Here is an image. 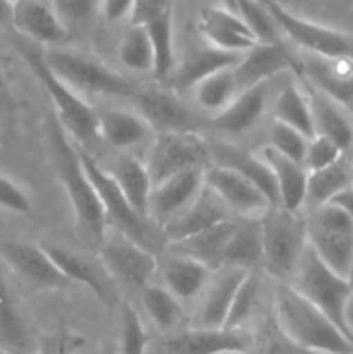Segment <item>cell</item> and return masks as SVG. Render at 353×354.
Wrapping results in <instances>:
<instances>
[{
	"instance_id": "obj_54",
	"label": "cell",
	"mask_w": 353,
	"mask_h": 354,
	"mask_svg": "<svg viewBox=\"0 0 353 354\" xmlns=\"http://www.w3.org/2000/svg\"><path fill=\"white\" fill-rule=\"evenodd\" d=\"M37 354H57V342L55 346H44Z\"/></svg>"
},
{
	"instance_id": "obj_28",
	"label": "cell",
	"mask_w": 353,
	"mask_h": 354,
	"mask_svg": "<svg viewBox=\"0 0 353 354\" xmlns=\"http://www.w3.org/2000/svg\"><path fill=\"white\" fill-rule=\"evenodd\" d=\"M44 245L45 251H47L48 256L52 258V261L57 265V268L61 270L62 275H64L69 282L80 283V286L92 290L104 304L113 303L114 294L113 286H111L113 280L109 279V275H107L106 270L102 268V265H93L87 256L78 254V252L75 251H69V249L61 248V245Z\"/></svg>"
},
{
	"instance_id": "obj_59",
	"label": "cell",
	"mask_w": 353,
	"mask_h": 354,
	"mask_svg": "<svg viewBox=\"0 0 353 354\" xmlns=\"http://www.w3.org/2000/svg\"><path fill=\"white\" fill-rule=\"evenodd\" d=\"M352 185H353V161H352Z\"/></svg>"
},
{
	"instance_id": "obj_49",
	"label": "cell",
	"mask_w": 353,
	"mask_h": 354,
	"mask_svg": "<svg viewBox=\"0 0 353 354\" xmlns=\"http://www.w3.org/2000/svg\"><path fill=\"white\" fill-rule=\"evenodd\" d=\"M135 0H100V9H102L104 19L107 23H116L123 17H130L132 7Z\"/></svg>"
},
{
	"instance_id": "obj_38",
	"label": "cell",
	"mask_w": 353,
	"mask_h": 354,
	"mask_svg": "<svg viewBox=\"0 0 353 354\" xmlns=\"http://www.w3.org/2000/svg\"><path fill=\"white\" fill-rule=\"evenodd\" d=\"M192 95L197 107L203 113H206L208 116L213 118L217 114H220L239 95V86L237 82H235L234 68L224 69V71H218L215 75L208 76L206 80H203V82L194 86Z\"/></svg>"
},
{
	"instance_id": "obj_17",
	"label": "cell",
	"mask_w": 353,
	"mask_h": 354,
	"mask_svg": "<svg viewBox=\"0 0 353 354\" xmlns=\"http://www.w3.org/2000/svg\"><path fill=\"white\" fill-rule=\"evenodd\" d=\"M282 73L300 75V57L291 54L286 41L280 44H256L251 50L242 54L241 61L234 66V76L239 92L260 83L272 82Z\"/></svg>"
},
{
	"instance_id": "obj_39",
	"label": "cell",
	"mask_w": 353,
	"mask_h": 354,
	"mask_svg": "<svg viewBox=\"0 0 353 354\" xmlns=\"http://www.w3.org/2000/svg\"><path fill=\"white\" fill-rule=\"evenodd\" d=\"M118 55L121 64L130 71L151 76L154 73V48L144 26H128L121 38Z\"/></svg>"
},
{
	"instance_id": "obj_60",
	"label": "cell",
	"mask_w": 353,
	"mask_h": 354,
	"mask_svg": "<svg viewBox=\"0 0 353 354\" xmlns=\"http://www.w3.org/2000/svg\"><path fill=\"white\" fill-rule=\"evenodd\" d=\"M149 354H154V353H152V351H151V349H149Z\"/></svg>"
},
{
	"instance_id": "obj_15",
	"label": "cell",
	"mask_w": 353,
	"mask_h": 354,
	"mask_svg": "<svg viewBox=\"0 0 353 354\" xmlns=\"http://www.w3.org/2000/svg\"><path fill=\"white\" fill-rule=\"evenodd\" d=\"M0 256L16 275L37 289L61 290L73 286L42 244L30 241L0 242Z\"/></svg>"
},
{
	"instance_id": "obj_20",
	"label": "cell",
	"mask_w": 353,
	"mask_h": 354,
	"mask_svg": "<svg viewBox=\"0 0 353 354\" xmlns=\"http://www.w3.org/2000/svg\"><path fill=\"white\" fill-rule=\"evenodd\" d=\"M241 57L242 54L220 50V48L206 44L204 40L201 44H192L185 48L182 59L176 62L168 86L179 95L192 92L197 83H201L215 73L234 68L241 61Z\"/></svg>"
},
{
	"instance_id": "obj_62",
	"label": "cell",
	"mask_w": 353,
	"mask_h": 354,
	"mask_svg": "<svg viewBox=\"0 0 353 354\" xmlns=\"http://www.w3.org/2000/svg\"><path fill=\"white\" fill-rule=\"evenodd\" d=\"M352 111H353V106H352Z\"/></svg>"
},
{
	"instance_id": "obj_61",
	"label": "cell",
	"mask_w": 353,
	"mask_h": 354,
	"mask_svg": "<svg viewBox=\"0 0 353 354\" xmlns=\"http://www.w3.org/2000/svg\"><path fill=\"white\" fill-rule=\"evenodd\" d=\"M0 354H6V353H2V351H0Z\"/></svg>"
},
{
	"instance_id": "obj_36",
	"label": "cell",
	"mask_w": 353,
	"mask_h": 354,
	"mask_svg": "<svg viewBox=\"0 0 353 354\" xmlns=\"http://www.w3.org/2000/svg\"><path fill=\"white\" fill-rule=\"evenodd\" d=\"M30 337L23 313L9 282L0 272V351L10 354L26 353Z\"/></svg>"
},
{
	"instance_id": "obj_41",
	"label": "cell",
	"mask_w": 353,
	"mask_h": 354,
	"mask_svg": "<svg viewBox=\"0 0 353 354\" xmlns=\"http://www.w3.org/2000/svg\"><path fill=\"white\" fill-rule=\"evenodd\" d=\"M263 294V280L262 272H249L246 279L242 280L241 287H239L237 294L232 303L230 313H228L227 324L225 328H246V324L251 320L260 310V303H262Z\"/></svg>"
},
{
	"instance_id": "obj_58",
	"label": "cell",
	"mask_w": 353,
	"mask_h": 354,
	"mask_svg": "<svg viewBox=\"0 0 353 354\" xmlns=\"http://www.w3.org/2000/svg\"><path fill=\"white\" fill-rule=\"evenodd\" d=\"M256 2H260V3H262V6H265V7H269L270 3L277 2V0H256Z\"/></svg>"
},
{
	"instance_id": "obj_7",
	"label": "cell",
	"mask_w": 353,
	"mask_h": 354,
	"mask_svg": "<svg viewBox=\"0 0 353 354\" xmlns=\"http://www.w3.org/2000/svg\"><path fill=\"white\" fill-rule=\"evenodd\" d=\"M308 244L322 263L336 275H353V221L334 204H325L307 216Z\"/></svg>"
},
{
	"instance_id": "obj_34",
	"label": "cell",
	"mask_w": 353,
	"mask_h": 354,
	"mask_svg": "<svg viewBox=\"0 0 353 354\" xmlns=\"http://www.w3.org/2000/svg\"><path fill=\"white\" fill-rule=\"evenodd\" d=\"M272 114L273 121H277V123L294 128L308 138L315 137V124L314 118H311L310 104H308L303 86L296 80H291L280 86L275 100H273Z\"/></svg>"
},
{
	"instance_id": "obj_48",
	"label": "cell",
	"mask_w": 353,
	"mask_h": 354,
	"mask_svg": "<svg viewBox=\"0 0 353 354\" xmlns=\"http://www.w3.org/2000/svg\"><path fill=\"white\" fill-rule=\"evenodd\" d=\"M100 0H51L52 9L62 21H83L99 7Z\"/></svg>"
},
{
	"instance_id": "obj_31",
	"label": "cell",
	"mask_w": 353,
	"mask_h": 354,
	"mask_svg": "<svg viewBox=\"0 0 353 354\" xmlns=\"http://www.w3.org/2000/svg\"><path fill=\"white\" fill-rule=\"evenodd\" d=\"M107 173L113 176V180L120 187L121 194L127 197L130 206L142 218L147 220L149 199H151L154 185H152L145 162L138 159L137 156L123 152L114 159L113 166H111V169H107Z\"/></svg>"
},
{
	"instance_id": "obj_5",
	"label": "cell",
	"mask_w": 353,
	"mask_h": 354,
	"mask_svg": "<svg viewBox=\"0 0 353 354\" xmlns=\"http://www.w3.org/2000/svg\"><path fill=\"white\" fill-rule=\"evenodd\" d=\"M44 59L48 69L82 97H130L135 90L123 75L85 52L54 47L44 50Z\"/></svg>"
},
{
	"instance_id": "obj_18",
	"label": "cell",
	"mask_w": 353,
	"mask_h": 354,
	"mask_svg": "<svg viewBox=\"0 0 353 354\" xmlns=\"http://www.w3.org/2000/svg\"><path fill=\"white\" fill-rule=\"evenodd\" d=\"M204 189V168L190 169L158 183L152 189L147 207V220L161 230L187 209Z\"/></svg>"
},
{
	"instance_id": "obj_42",
	"label": "cell",
	"mask_w": 353,
	"mask_h": 354,
	"mask_svg": "<svg viewBox=\"0 0 353 354\" xmlns=\"http://www.w3.org/2000/svg\"><path fill=\"white\" fill-rule=\"evenodd\" d=\"M237 14L248 24L258 44H280L284 35L270 10L256 0H237Z\"/></svg>"
},
{
	"instance_id": "obj_44",
	"label": "cell",
	"mask_w": 353,
	"mask_h": 354,
	"mask_svg": "<svg viewBox=\"0 0 353 354\" xmlns=\"http://www.w3.org/2000/svg\"><path fill=\"white\" fill-rule=\"evenodd\" d=\"M308 142L310 138L305 137L294 128L286 127L282 123L273 121L272 128L269 131V145L275 149L279 154L286 156V158L293 159V161L300 162L305 166V156H307Z\"/></svg>"
},
{
	"instance_id": "obj_57",
	"label": "cell",
	"mask_w": 353,
	"mask_h": 354,
	"mask_svg": "<svg viewBox=\"0 0 353 354\" xmlns=\"http://www.w3.org/2000/svg\"><path fill=\"white\" fill-rule=\"evenodd\" d=\"M3 92V71H2V66H0V97H2Z\"/></svg>"
},
{
	"instance_id": "obj_12",
	"label": "cell",
	"mask_w": 353,
	"mask_h": 354,
	"mask_svg": "<svg viewBox=\"0 0 353 354\" xmlns=\"http://www.w3.org/2000/svg\"><path fill=\"white\" fill-rule=\"evenodd\" d=\"M266 9L270 10L284 37L291 38L307 54L322 55V57L353 59L352 33L322 26V24L294 16L293 12L284 9L279 2L270 3Z\"/></svg>"
},
{
	"instance_id": "obj_25",
	"label": "cell",
	"mask_w": 353,
	"mask_h": 354,
	"mask_svg": "<svg viewBox=\"0 0 353 354\" xmlns=\"http://www.w3.org/2000/svg\"><path fill=\"white\" fill-rule=\"evenodd\" d=\"M272 82L260 83V85L239 92V95L232 100L227 109L208 120L211 130L235 137L255 128L269 106Z\"/></svg>"
},
{
	"instance_id": "obj_24",
	"label": "cell",
	"mask_w": 353,
	"mask_h": 354,
	"mask_svg": "<svg viewBox=\"0 0 353 354\" xmlns=\"http://www.w3.org/2000/svg\"><path fill=\"white\" fill-rule=\"evenodd\" d=\"M210 165L224 166L251 180L270 199L272 206H279V192L272 169L265 159L256 158L251 152L227 140L210 142Z\"/></svg>"
},
{
	"instance_id": "obj_9",
	"label": "cell",
	"mask_w": 353,
	"mask_h": 354,
	"mask_svg": "<svg viewBox=\"0 0 353 354\" xmlns=\"http://www.w3.org/2000/svg\"><path fill=\"white\" fill-rule=\"evenodd\" d=\"M99 248L100 265L113 282L141 292L158 275L159 261L156 252L118 228H107Z\"/></svg>"
},
{
	"instance_id": "obj_32",
	"label": "cell",
	"mask_w": 353,
	"mask_h": 354,
	"mask_svg": "<svg viewBox=\"0 0 353 354\" xmlns=\"http://www.w3.org/2000/svg\"><path fill=\"white\" fill-rule=\"evenodd\" d=\"M235 225H237V218L221 221V223L215 225V227L208 228V230L201 232L194 237L176 242V244H170L166 248H168V252H173V254L189 256V258L204 263L211 270H218L221 266L225 245L230 241Z\"/></svg>"
},
{
	"instance_id": "obj_11",
	"label": "cell",
	"mask_w": 353,
	"mask_h": 354,
	"mask_svg": "<svg viewBox=\"0 0 353 354\" xmlns=\"http://www.w3.org/2000/svg\"><path fill=\"white\" fill-rule=\"evenodd\" d=\"M144 162L156 187L183 171L206 168L210 140L204 133H154Z\"/></svg>"
},
{
	"instance_id": "obj_22",
	"label": "cell",
	"mask_w": 353,
	"mask_h": 354,
	"mask_svg": "<svg viewBox=\"0 0 353 354\" xmlns=\"http://www.w3.org/2000/svg\"><path fill=\"white\" fill-rule=\"evenodd\" d=\"M12 28L33 44L61 47L68 41L69 31L45 0H14Z\"/></svg>"
},
{
	"instance_id": "obj_55",
	"label": "cell",
	"mask_w": 353,
	"mask_h": 354,
	"mask_svg": "<svg viewBox=\"0 0 353 354\" xmlns=\"http://www.w3.org/2000/svg\"><path fill=\"white\" fill-rule=\"evenodd\" d=\"M224 2H225V9L237 14V0H224Z\"/></svg>"
},
{
	"instance_id": "obj_3",
	"label": "cell",
	"mask_w": 353,
	"mask_h": 354,
	"mask_svg": "<svg viewBox=\"0 0 353 354\" xmlns=\"http://www.w3.org/2000/svg\"><path fill=\"white\" fill-rule=\"evenodd\" d=\"M14 47L47 92L48 99L52 100V106H54V116L57 118L66 133L87 151L99 144L100 135L97 113L82 95L69 88L48 69V66L45 64L44 50H40L37 44L21 35L19 38H14Z\"/></svg>"
},
{
	"instance_id": "obj_30",
	"label": "cell",
	"mask_w": 353,
	"mask_h": 354,
	"mask_svg": "<svg viewBox=\"0 0 353 354\" xmlns=\"http://www.w3.org/2000/svg\"><path fill=\"white\" fill-rule=\"evenodd\" d=\"M100 142L118 151L127 152L154 135L147 121L135 111L107 109L97 113Z\"/></svg>"
},
{
	"instance_id": "obj_1",
	"label": "cell",
	"mask_w": 353,
	"mask_h": 354,
	"mask_svg": "<svg viewBox=\"0 0 353 354\" xmlns=\"http://www.w3.org/2000/svg\"><path fill=\"white\" fill-rule=\"evenodd\" d=\"M48 142H51L55 173L71 204L76 223L85 232V235L100 244L109 228L106 213L83 168L78 144L66 133L55 116L48 121Z\"/></svg>"
},
{
	"instance_id": "obj_8",
	"label": "cell",
	"mask_w": 353,
	"mask_h": 354,
	"mask_svg": "<svg viewBox=\"0 0 353 354\" xmlns=\"http://www.w3.org/2000/svg\"><path fill=\"white\" fill-rule=\"evenodd\" d=\"M130 99L135 113L147 121L154 133H204L210 128L208 121L163 83L152 82L135 86Z\"/></svg>"
},
{
	"instance_id": "obj_56",
	"label": "cell",
	"mask_w": 353,
	"mask_h": 354,
	"mask_svg": "<svg viewBox=\"0 0 353 354\" xmlns=\"http://www.w3.org/2000/svg\"><path fill=\"white\" fill-rule=\"evenodd\" d=\"M100 354H118V353H116V348H114L113 344H106L102 348V351H100Z\"/></svg>"
},
{
	"instance_id": "obj_23",
	"label": "cell",
	"mask_w": 353,
	"mask_h": 354,
	"mask_svg": "<svg viewBox=\"0 0 353 354\" xmlns=\"http://www.w3.org/2000/svg\"><path fill=\"white\" fill-rule=\"evenodd\" d=\"M197 33L206 44L234 54H246L258 44L239 14L218 7H204L201 10Z\"/></svg>"
},
{
	"instance_id": "obj_53",
	"label": "cell",
	"mask_w": 353,
	"mask_h": 354,
	"mask_svg": "<svg viewBox=\"0 0 353 354\" xmlns=\"http://www.w3.org/2000/svg\"><path fill=\"white\" fill-rule=\"evenodd\" d=\"M57 354H69V339H68V335H66L64 330H62L61 334H59V339H57Z\"/></svg>"
},
{
	"instance_id": "obj_26",
	"label": "cell",
	"mask_w": 353,
	"mask_h": 354,
	"mask_svg": "<svg viewBox=\"0 0 353 354\" xmlns=\"http://www.w3.org/2000/svg\"><path fill=\"white\" fill-rule=\"evenodd\" d=\"M300 82L307 93L308 104H310L315 135L331 138L343 151H348L353 145V121L348 116V109L315 86H311L310 83L303 82V80Z\"/></svg>"
},
{
	"instance_id": "obj_52",
	"label": "cell",
	"mask_w": 353,
	"mask_h": 354,
	"mask_svg": "<svg viewBox=\"0 0 353 354\" xmlns=\"http://www.w3.org/2000/svg\"><path fill=\"white\" fill-rule=\"evenodd\" d=\"M345 324H346V328H348L350 335L353 337V292L352 296H350L348 303H346V308H345Z\"/></svg>"
},
{
	"instance_id": "obj_10",
	"label": "cell",
	"mask_w": 353,
	"mask_h": 354,
	"mask_svg": "<svg viewBox=\"0 0 353 354\" xmlns=\"http://www.w3.org/2000/svg\"><path fill=\"white\" fill-rule=\"evenodd\" d=\"M78 151L83 162V168H85L87 175H89L97 196H99L100 204H102L109 227L118 228V230H121L123 234H127L128 237L137 241L138 244H142L144 248L151 249V251L154 252L156 244H158V237H156V234L152 232V227H154V225L149 220H145V218H142L141 214L130 206V203H128L127 197L121 194L120 187L116 185L113 176L107 173V169H104L102 166L96 161V158H93L87 149L78 145Z\"/></svg>"
},
{
	"instance_id": "obj_4",
	"label": "cell",
	"mask_w": 353,
	"mask_h": 354,
	"mask_svg": "<svg viewBox=\"0 0 353 354\" xmlns=\"http://www.w3.org/2000/svg\"><path fill=\"white\" fill-rule=\"evenodd\" d=\"M263 272L275 282H289L308 248L307 218L291 213L280 206H272L262 218Z\"/></svg>"
},
{
	"instance_id": "obj_16",
	"label": "cell",
	"mask_w": 353,
	"mask_h": 354,
	"mask_svg": "<svg viewBox=\"0 0 353 354\" xmlns=\"http://www.w3.org/2000/svg\"><path fill=\"white\" fill-rule=\"evenodd\" d=\"M204 183L224 201L235 218L260 220L272 207L269 197L251 180L224 166L208 165L204 168Z\"/></svg>"
},
{
	"instance_id": "obj_43",
	"label": "cell",
	"mask_w": 353,
	"mask_h": 354,
	"mask_svg": "<svg viewBox=\"0 0 353 354\" xmlns=\"http://www.w3.org/2000/svg\"><path fill=\"white\" fill-rule=\"evenodd\" d=\"M152 337L145 330L137 310L130 301H125L121 306V328H120V346L116 348L118 354H149Z\"/></svg>"
},
{
	"instance_id": "obj_27",
	"label": "cell",
	"mask_w": 353,
	"mask_h": 354,
	"mask_svg": "<svg viewBox=\"0 0 353 354\" xmlns=\"http://www.w3.org/2000/svg\"><path fill=\"white\" fill-rule=\"evenodd\" d=\"M215 270L189 256L170 252L163 265H159L163 287L170 290L180 303L199 299L201 292L210 282Z\"/></svg>"
},
{
	"instance_id": "obj_37",
	"label": "cell",
	"mask_w": 353,
	"mask_h": 354,
	"mask_svg": "<svg viewBox=\"0 0 353 354\" xmlns=\"http://www.w3.org/2000/svg\"><path fill=\"white\" fill-rule=\"evenodd\" d=\"M352 187V162L341 158L334 165L308 173L305 207L308 213L331 203L338 194Z\"/></svg>"
},
{
	"instance_id": "obj_14",
	"label": "cell",
	"mask_w": 353,
	"mask_h": 354,
	"mask_svg": "<svg viewBox=\"0 0 353 354\" xmlns=\"http://www.w3.org/2000/svg\"><path fill=\"white\" fill-rule=\"evenodd\" d=\"M248 270L224 265L215 270L210 282L196 301L187 327L194 328H225L232 303L241 287Z\"/></svg>"
},
{
	"instance_id": "obj_13",
	"label": "cell",
	"mask_w": 353,
	"mask_h": 354,
	"mask_svg": "<svg viewBox=\"0 0 353 354\" xmlns=\"http://www.w3.org/2000/svg\"><path fill=\"white\" fill-rule=\"evenodd\" d=\"M251 344L248 328H194L185 327L161 335L151 344L154 354H244Z\"/></svg>"
},
{
	"instance_id": "obj_45",
	"label": "cell",
	"mask_w": 353,
	"mask_h": 354,
	"mask_svg": "<svg viewBox=\"0 0 353 354\" xmlns=\"http://www.w3.org/2000/svg\"><path fill=\"white\" fill-rule=\"evenodd\" d=\"M341 158H345V151L336 142L327 137H322V135H315L308 142L305 168L308 173L318 171V169H324L338 162Z\"/></svg>"
},
{
	"instance_id": "obj_51",
	"label": "cell",
	"mask_w": 353,
	"mask_h": 354,
	"mask_svg": "<svg viewBox=\"0 0 353 354\" xmlns=\"http://www.w3.org/2000/svg\"><path fill=\"white\" fill-rule=\"evenodd\" d=\"M14 0H0V26H12Z\"/></svg>"
},
{
	"instance_id": "obj_47",
	"label": "cell",
	"mask_w": 353,
	"mask_h": 354,
	"mask_svg": "<svg viewBox=\"0 0 353 354\" xmlns=\"http://www.w3.org/2000/svg\"><path fill=\"white\" fill-rule=\"evenodd\" d=\"M0 206L19 214L30 213L31 209L30 197L26 196V192L17 183L2 175H0Z\"/></svg>"
},
{
	"instance_id": "obj_50",
	"label": "cell",
	"mask_w": 353,
	"mask_h": 354,
	"mask_svg": "<svg viewBox=\"0 0 353 354\" xmlns=\"http://www.w3.org/2000/svg\"><path fill=\"white\" fill-rule=\"evenodd\" d=\"M329 204H334V206H338L339 209L345 211V213L350 216V220L353 221V185L348 187L346 190H343L341 194H338V196H336Z\"/></svg>"
},
{
	"instance_id": "obj_29",
	"label": "cell",
	"mask_w": 353,
	"mask_h": 354,
	"mask_svg": "<svg viewBox=\"0 0 353 354\" xmlns=\"http://www.w3.org/2000/svg\"><path fill=\"white\" fill-rule=\"evenodd\" d=\"M263 159L272 169L273 178H275L279 206L291 213H301L305 209V197H307V168L300 162L279 154L270 145L263 149Z\"/></svg>"
},
{
	"instance_id": "obj_21",
	"label": "cell",
	"mask_w": 353,
	"mask_h": 354,
	"mask_svg": "<svg viewBox=\"0 0 353 354\" xmlns=\"http://www.w3.org/2000/svg\"><path fill=\"white\" fill-rule=\"evenodd\" d=\"M234 214L224 204V201L217 196L211 189H208L204 183V189L197 196V199L187 207L183 213H180L175 220L166 223L159 230L161 241L165 245L176 244L185 239L194 237L221 221L234 220Z\"/></svg>"
},
{
	"instance_id": "obj_40",
	"label": "cell",
	"mask_w": 353,
	"mask_h": 354,
	"mask_svg": "<svg viewBox=\"0 0 353 354\" xmlns=\"http://www.w3.org/2000/svg\"><path fill=\"white\" fill-rule=\"evenodd\" d=\"M244 354H310L291 341L273 313L265 315L251 330V344Z\"/></svg>"
},
{
	"instance_id": "obj_33",
	"label": "cell",
	"mask_w": 353,
	"mask_h": 354,
	"mask_svg": "<svg viewBox=\"0 0 353 354\" xmlns=\"http://www.w3.org/2000/svg\"><path fill=\"white\" fill-rule=\"evenodd\" d=\"M237 266L248 272H263V242L260 220L237 218L230 241L225 245L221 266Z\"/></svg>"
},
{
	"instance_id": "obj_46",
	"label": "cell",
	"mask_w": 353,
	"mask_h": 354,
	"mask_svg": "<svg viewBox=\"0 0 353 354\" xmlns=\"http://www.w3.org/2000/svg\"><path fill=\"white\" fill-rule=\"evenodd\" d=\"M173 16L172 0H135L130 12V24L147 26L149 23Z\"/></svg>"
},
{
	"instance_id": "obj_19",
	"label": "cell",
	"mask_w": 353,
	"mask_h": 354,
	"mask_svg": "<svg viewBox=\"0 0 353 354\" xmlns=\"http://www.w3.org/2000/svg\"><path fill=\"white\" fill-rule=\"evenodd\" d=\"M296 78L310 83L346 109H352L353 59L305 54L303 57H300V75Z\"/></svg>"
},
{
	"instance_id": "obj_6",
	"label": "cell",
	"mask_w": 353,
	"mask_h": 354,
	"mask_svg": "<svg viewBox=\"0 0 353 354\" xmlns=\"http://www.w3.org/2000/svg\"><path fill=\"white\" fill-rule=\"evenodd\" d=\"M287 283L294 287L305 299L310 301L315 308H318L353 344V337L345 324V308L353 292V283L329 270L318 259L310 244L305 249Z\"/></svg>"
},
{
	"instance_id": "obj_35",
	"label": "cell",
	"mask_w": 353,
	"mask_h": 354,
	"mask_svg": "<svg viewBox=\"0 0 353 354\" xmlns=\"http://www.w3.org/2000/svg\"><path fill=\"white\" fill-rule=\"evenodd\" d=\"M141 303L149 320L163 335L187 327L189 318L185 317L183 304L166 287L156 283L147 286L141 290Z\"/></svg>"
},
{
	"instance_id": "obj_2",
	"label": "cell",
	"mask_w": 353,
	"mask_h": 354,
	"mask_svg": "<svg viewBox=\"0 0 353 354\" xmlns=\"http://www.w3.org/2000/svg\"><path fill=\"white\" fill-rule=\"evenodd\" d=\"M272 313L287 337L310 354H353V344L294 287L275 282Z\"/></svg>"
}]
</instances>
